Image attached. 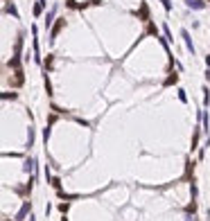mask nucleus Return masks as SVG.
<instances>
[{
    "mask_svg": "<svg viewBox=\"0 0 210 221\" xmlns=\"http://www.w3.org/2000/svg\"><path fill=\"white\" fill-rule=\"evenodd\" d=\"M63 25H66V18H59L54 23V27H52V32H50V41H54L57 36H59V32L63 30Z\"/></svg>",
    "mask_w": 210,
    "mask_h": 221,
    "instance_id": "obj_1",
    "label": "nucleus"
},
{
    "mask_svg": "<svg viewBox=\"0 0 210 221\" xmlns=\"http://www.w3.org/2000/svg\"><path fill=\"white\" fill-rule=\"evenodd\" d=\"M181 36H183V41H185V48H188V52H192V54H194V45H192L190 32H188V30H181Z\"/></svg>",
    "mask_w": 210,
    "mask_h": 221,
    "instance_id": "obj_2",
    "label": "nucleus"
},
{
    "mask_svg": "<svg viewBox=\"0 0 210 221\" xmlns=\"http://www.w3.org/2000/svg\"><path fill=\"white\" fill-rule=\"evenodd\" d=\"M30 210H32L30 201H25V203H23V208H20L18 212H16V219H18V221H20V219H25V217H27V212H30Z\"/></svg>",
    "mask_w": 210,
    "mask_h": 221,
    "instance_id": "obj_3",
    "label": "nucleus"
},
{
    "mask_svg": "<svg viewBox=\"0 0 210 221\" xmlns=\"http://www.w3.org/2000/svg\"><path fill=\"white\" fill-rule=\"evenodd\" d=\"M185 5H188L190 9H203V7H206L203 0H185Z\"/></svg>",
    "mask_w": 210,
    "mask_h": 221,
    "instance_id": "obj_4",
    "label": "nucleus"
},
{
    "mask_svg": "<svg viewBox=\"0 0 210 221\" xmlns=\"http://www.w3.org/2000/svg\"><path fill=\"white\" fill-rule=\"evenodd\" d=\"M23 169H25V172H34V169H36V160H34V158H27Z\"/></svg>",
    "mask_w": 210,
    "mask_h": 221,
    "instance_id": "obj_5",
    "label": "nucleus"
},
{
    "mask_svg": "<svg viewBox=\"0 0 210 221\" xmlns=\"http://www.w3.org/2000/svg\"><path fill=\"white\" fill-rule=\"evenodd\" d=\"M54 16H57V5H54V7H52V9L48 11V16H45V25H50V23H52V18H54Z\"/></svg>",
    "mask_w": 210,
    "mask_h": 221,
    "instance_id": "obj_6",
    "label": "nucleus"
},
{
    "mask_svg": "<svg viewBox=\"0 0 210 221\" xmlns=\"http://www.w3.org/2000/svg\"><path fill=\"white\" fill-rule=\"evenodd\" d=\"M201 122H203V131L210 129V120H208V113L206 111H201Z\"/></svg>",
    "mask_w": 210,
    "mask_h": 221,
    "instance_id": "obj_7",
    "label": "nucleus"
},
{
    "mask_svg": "<svg viewBox=\"0 0 210 221\" xmlns=\"http://www.w3.org/2000/svg\"><path fill=\"white\" fill-rule=\"evenodd\" d=\"M176 81H179V74H176V72H172L170 77L165 79V86H172V84H176Z\"/></svg>",
    "mask_w": 210,
    "mask_h": 221,
    "instance_id": "obj_8",
    "label": "nucleus"
},
{
    "mask_svg": "<svg viewBox=\"0 0 210 221\" xmlns=\"http://www.w3.org/2000/svg\"><path fill=\"white\" fill-rule=\"evenodd\" d=\"M210 104V90H208V86H203V106H208Z\"/></svg>",
    "mask_w": 210,
    "mask_h": 221,
    "instance_id": "obj_9",
    "label": "nucleus"
},
{
    "mask_svg": "<svg viewBox=\"0 0 210 221\" xmlns=\"http://www.w3.org/2000/svg\"><path fill=\"white\" fill-rule=\"evenodd\" d=\"M185 212H188V214H190V212H192V214H194V212H197V203H194V201H192V203H190V205H188V208H185Z\"/></svg>",
    "mask_w": 210,
    "mask_h": 221,
    "instance_id": "obj_10",
    "label": "nucleus"
},
{
    "mask_svg": "<svg viewBox=\"0 0 210 221\" xmlns=\"http://www.w3.org/2000/svg\"><path fill=\"white\" fill-rule=\"evenodd\" d=\"M140 18L147 20V5H142V7H140Z\"/></svg>",
    "mask_w": 210,
    "mask_h": 221,
    "instance_id": "obj_11",
    "label": "nucleus"
},
{
    "mask_svg": "<svg viewBox=\"0 0 210 221\" xmlns=\"http://www.w3.org/2000/svg\"><path fill=\"white\" fill-rule=\"evenodd\" d=\"M7 11H9L11 16H16V18H18V11H16V7H14V5H7Z\"/></svg>",
    "mask_w": 210,
    "mask_h": 221,
    "instance_id": "obj_12",
    "label": "nucleus"
},
{
    "mask_svg": "<svg viewBox=\"0 0 210 221\" xmlns=\"http://www.w3.org/2000/svg\"><path fill=\"white\" fill-rule=\"evenodd\" d=\"M179 100H181V102H188V95H185L183 88H179Z\"/></svg>",
    "mask_w": 210,
    "mask_h": 221,
    "instance_id": "obj_13",
    "label": "nucleus"
},
{
    "mask_svg": "<svg viewBox=\"0 0 210 221\" xmlns=\"http://www.w3.org/2000/svg\"><path fill=\"white\" fill-rule=\"evenodd\" d=\"M27 142H30V147L34 144V129H32V126H30V136H27Z\"/></svg>",
    "mask_w": 210,
    "mask_h": 221,
    "instance_id": "obj_14",
    "label": "nucleus"
},
{
    "mask_svg": "<svg viewBox=\"0 0 210 221\" xmlns=\"http://www.w3.org/2000/svg\"><path fill=\"white\" fill-rule=\"evenodd\" d=\"M59 212H63V214L68 212V203H59Z\"/></svg>",
    "mask_w": 210,
    "mask_h": 221,
    "instance_id": "obj_15",
    "label": "nucleus"
},
{
    "mask_svg": "<svg viewBox=\"0 0 210 221\" xmlns=\"http://www.w3.org/2000/svg\"><path fill=\"white\" fill-rule=\"evenodd\" d=\"M160 2H163V7H165L167 11H170V9H172V2H170V0H160Z\"/></svg>",
    "mask_w": 210,
    "mask_h": 221,
    "instance_id": "obj_16",
    "label": "nucleus"
},
{
    "mask_svg": "<svg viewBox=\"0 0 210 221\" xmlns=\"http://www.w3.org/2000/svg\"><path fill=\"white\" fill-rule=\"evenodd\" d=\"M90 5H102V0H90Z\"/></svg>",
    "mask_w": 210,
    "mask_h": 221,
    "instance_id": "obj_17",
    "label": "nucleus"
},
{
    "mask_svg": "<svg viewBox=\"0 0 210 221\" xmlns=\"http://www.w3.org/2000/svg\"><path fill=\"white\" fill-rule=\"evenodd\" d=\"M206 66L210 68V56H206Z\"/></svg>",
    "mask_w": 210,
    "mask_h": 221,
    "instance_id": "obj_18",
    "label": "nucleus"
}]
</instances>
